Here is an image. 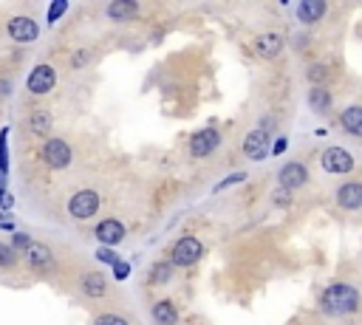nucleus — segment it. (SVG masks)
Returning <instances> with one entry per match:
<instances>
[{
	"mask_svg": "<svg viewBox=\"0 0 362 325\" xmlns=\"http://www.w3.org/2000/svg\"><path fill=\"white\" fill-rule=\"evenodd\" d=\"M320 303H323V308L328 314H351L359 306V291L354 286H348V283H334V286H328L323 291Z\"/></svg>",
	"mask_w": 362,
	"mask_h": 325,
	"instance_id": "f257e3e1",
	"label": "nucleus"
},
{
	"mask_svg": "<svg viewBox=\"0 0 362 325\" xmlns=\"http://www.w3.org/2000/svg\"><path fill=\"white\" fill-rule=\"evenodd\" d=\"M97 210H99V195H97L94 190H79V193H74L71 201H68V213H71L74 218H79V221L97 215Z\"/></svg>",
	"mask_w": 362,
	"mask_h": 325,
	"instance_id": "f03ea898",
	"label": "nucleus"
},
{
	"mask_svg": "<svg viewBox=\"0 0 362 325\" xmlns=\"http://www.w3.org/2000/svg\"><path fill=\"white\" fill-rule=\"evenodd\" d=\"M320 164H323L325 173H337V175L354 170V159H351L348 150H343V147H328V150H323Z\"/></svg>",
	"mask_w": 362,
	"mask_h": 325,
	"instance_id": "7ed1b4c3",
	"label": "nucleus"
},
{
	"mask_svg": "<svg viewBox=\"0 0 362 325\" xmlns=\"http://www.w3.org/2000/svg\"><path fill=\"white\" fill-rule=\"evenodd\" d=\"M43 161L54 170H63L71 164V147L63 139H48L43 144Z\"/></svg>",
	"mask_w": 362,
	"mask_h": 325,
	"instance_id": "20e7f679",
	"label": "nucleus"
},
{
	"mask_svg": "<svg viewBox=\"0 0 362 325\" xmlns=\"http://www.w3.org/2000/svg\"><path fill=\"white\" fill-rule=\"evenodd\" d=\"M204 255V246L198 238H181L175 246H173V263L175 266H193L198 257Z\"/></svg>",
	"mask_w": 362,
	"mask_h": 325,
	"instance_id": "39448f33",
	"label": "nucleus"
},
{
	"mask_svg": "<svg viewBox=\"0 0 362 325\" xmlns=\"http://www.w3.org/2000/svg\"><path fill=\"white\" fill-rule=\"evenodd\" d=\"M218 144H221V136H218V130H213V128L198 130V133L190 139V156H193V159H204V156H209V153H213Z\"/></svg>",
	"mask_w": 362,
	"mask_h": 325,
	"instance_id": "423d86ee",
	"label": "nucleus"
},
{
	"mask_svg": "<svg viewBox=\"0 0 362 325\" xmlns=\"http://www.w3.org/2000/svg\"><path fill=\"white\" fill-rule=\"evenodd\" d=\"M57 82V74L51 66H37L32 74H28V91H32L35 97H46L51 88Z\"/></svg>",
	"mask_w": 362,
	"mask_h": 325,
	"instance_id": "0eeeda50",
	"label": "nucleus"
},
{
	"mask_svg": "<svg viewBox=\"0 0 362 325\" xmlns=\"http://www.w3.org/2000/svg\"><path fill=\"white\" fill-rule=\"evenodd\" d=\"M278 179H280V187L289 193V190H297V187H303L309 181V170L303 164H297V161H289V164L280 167Z\"/></svg>",
	"mask_w": 362,
	"mask_h": 325,
	"instance_id": "6e6552de",
	"label": "nucleus"
},
{
	"mask_svg": "<svg viewBox=\"0 0 362 325\" xmlns=\"http://www.w3.org/2000/svg\"><path fill=\"white\" fill-rule=\"evenodd\" d=\"M40 35V26L32 17H12L9 20V37L17 43H32Z\"/></svg>",
	"mask_w": 362,
	"mask_h": 325,
	"instance_id": "1a4fd4ad",
	"label": "nucleus"
},
{
	"mask_svg": "<svg viewBox=\"0 0 362 325\" xmlns=\"http://www.w3.org/2000/svg\"><path fill=\"white\" fill-rule=\"evenodd\" d=\"M244 153H247V159H252V161H263V159L269 156V136H266V130H252V133L247 136Z\"/></svg>",
	"mask_w": 362,
	"mask_h": 325,
	"instance_id": "9d476101",
	"label": "nucleus"
},
{
	"mask_svg": "<svg viewBox=\"0 0 362 325\" xmlns=\"http://www.w3.org/2000/svg\"><path fill=\"white\" fill-rule=\"evenodd\" d=\"M337 204L343 210H362V184L359 181H348L337 190Z\"/></svg>",
	"mask_w": 362,
	"mask_h": 325,
	"instance_id": "9b49d317",
	"label": "nucleus"
},
{
	"mask_svg": "<svg viewBox=\"0 0 362 325\" xmlns=\"http://www.w3.org/2000/svg\"><path fill=\"white\" fill-rule=\"evenodd\" d=\"M283 51V37L275 35V32H269V35H260L255 40V54L263 57V60H272V57H278Z\"/></svg>",
	"mask_w": 362,
	"mask_h": 325,
	"instance_id": "f8f14e48",
	"label": "nucleus"
},
{
	"mask_svg": "<svg viewBox=\"0 0 362 325\" xmlns=\"http://www.w3.org/2000/svg\"><path fill=\"white\" fill-rule=\"evenodd\" d=\"M97 238L102 241V244H108V246H113V244H119L125 238V224H119V221H102L99 226H97Z\"/></svg>",
	"mask_w": 362,
	"mask_h": 325,
	"instance_id": "ddd939ff",
	"label": "nucleus"
},
{
	"mask_svg": "<svg viewBox=\"0 0 362 325\" xmlns=\"http://www.w3.org/2000/svg\"><path fill=\"white\" fill-rule=\"evenodd\" d=\"M340 125H343V130H345V133H351V136H359V139H362V108H359V105L345 108V110L340 113Z\"/></svg>",
	"mask_w": 362,
	"mask_h": 325,
	"instance_id": "4468645a",
	"label": "nucleus"
},
{
	"mask_svg": "<svg viewBox=\"0 0 362 325\" xmlns=\"http://www.w3.org/2000/svg\"><path fill=\"white\" fill-rule=\"evenodd\" d=\"M28 263L35 266V269H51L54 266V255H51V249L48 246H43V244H32L28 246Z\"/></svg>",
	"mask_w": 362,
	"mask_h": 325,
	"instance_id": "2eb2a0df",
	"label": "nucleus"
},
{
	"mask_svg": "<svg viewBox=\"0 0 362 325\" xmlns=\"http://www.w3.org/2000/svg\"><path fill=\"white\" fill-rule=\"evenodd\" d=\"M325 3L323 0H306V3H300V9H297V14H300V20L303 23H317L323 14H325Z\"/></svg>",
	"mask_w": 362,
	"mask_h": 325,
	"instance_id": "dca6fc26",
	"label": "nucleus"
},
{
	"mask_svg": "<svg viewBox=\"0 0 362 325\" xmlns=\"http://www.w3.org/2000/svg\"><path fill=\"white\" fill-rule=\"evenodd\" d=\"M153 319L159 325H175L178 322V311H175V306L170 300H162V303L153 306Z\"/></svg>",
	"mask_w": 362,
	"mask_h": 325,
	"instance_id": "f3484780",
	"label": "nucleus"
},
{
	"mask_svg": "<svg viewBox=\"0 0 362 325\" xmlns=\"http://www.w3.org/2000/svg\"><path fill=\"white\" fill-rule=\"evenodd\" d=\"M136 14V3L133 0H116V3L108 6V17L111 20H128Z\"/></svg>",
	"mask_w": 362,
	"mask_h": 325,
	"instance_id": "a211bd4d",
	"label": "nucleus"
},
{
	"mask_svg": "<svg viewBox=\"0 0 362 325\" xmlns=\"http://www.w3.org/2000/svg\"><path fill=\"white\" fill-rule=\"evenodd\" d=\"M105 288H108V283H105L102 275H85L82 277V291L88 294V297H102Z\"/></svg>",
	"mask_w": 362,
	"mask_h": 325,
	"instance_id": "6ab92c4d",
	"label": "nucleus"
},
{
	"mask_svg": "<svg viewBox=\"0 0 362 325\" xmlns=\"http://www.w3.org/2000/svg\"><path fill=\"white\" fill-rule=\"evenodd\" d=\"M309 105L314 108V113H328V108H331V94L325 91V88H314V91H309Z\"/></svg>",
	"mask_w": 362,
	"mask_h": 325,
	"instance_id": "aec40b11",
	"label": "nucleus"
},
{
	"mask_svg": "<svg viewBox=\"0 0 362 325\" xmlns=\"http://www.w3.org/2000/svg\"><path fill=\"white\" fill-rule=\"evenodd\" d=\"M32 130H35L37 136H48V133H51V116H48L46 110H37V113L32 116Z\"/></svg>",
	"mask_w": 362,
	"mask_h": 325,
	"instance_id": "412c9836",
	"label": "nucleus"
},
{
	"mask_svg": "<svg viewBox=\"0 0 362 325\" xmlns=\"http://www.w3.org/2000/svg\"><path fill=\"white\" fill-rule=\"evenodd\" d=\"M170 275H173L170 263H159V266H153V283H167Z\"/></svg>",
	"mask_w": 362,
	"mask_h": 325,
	"instance_id": "4be33fe9",
	"label": "nucleus"
},
{
	"mask_svg": "<svg viewBox=\"0 0 362 325\" xmlns=\"http://www.w3.org/2000/svg\"><path fill=\"white\" fill-rule=\"evenodd\" d=\"M15 260H17V252H15V246L0 244V266H15Z\"/></svg>",
	"mask_w": 362,
	"mask_h": 325,
	"instance_id": "5701e85b",
	"label": "nucleus"
},
{
	"mask_svg": "<svg viewBox=\"0 0 362 325\" xmlns=\"http://www.w3.org/2000/svg\"><path fill=\"white\" fill-rule=\"evenodd\" d=\"M97 325H131L125 317H119V314H102L97 319Z\"/></svg>",
	"mask_w": 362,
	"mask_h": 325,
	"instance_id": "b1692460",
	"label": "nucleus"
},
{
	"mask_svg": "<svg viewBox=\"0 0 362 325\" xmlns=\"http://www.w3.org/2000/svg\"><path fill=\"white\" fill-rule=\"evenodd\" d=\"M309 79H312V82L328 79V68H325V66H312V68H309Z\"/></svg>",
	"mask_w": 362,
	"mask_h": 325,
	"instance_id": "393cba45",
	"label": "nucleus"
},
{
	"mask_svg": "<svg viewBox=\"0 0 362 325\" xmlns=\"http://www.w3.org/2000/svg\"><path fill=\"white\" fill-rule=\"evenodd\" d=\"M113 275H116V280H125V277L131 275V266H128V263H119V260H116V263H113Z\"/></svg>",
	"mask_w": 362,
	"mask_h": 325,
	"instance_id": "a878e982",
	"label": "nucleus"
},
{
	"mask_svg": "<svg viewBox=\"0 0 362 325\" xmlns=\"http://www.w3.org/2000/svg\"><path fill=\"white\" fill-rule=\"evenodd\" d=\"M244 179H247V173H235V175H229L224 184H218V190H224V187H229V184H238V181H244Z\"/></svg>",
	"mask_w": 362,
	"mask_h": 325,
	"instance_id": "bb28decb",
	"label": "nucleus"
},
{
	"mask_svg": "<svg viewBox=\"0 0 362 325\" xmlns=\"http://www.w3.org/2000/svg\"><path fill=\"white\" fill-rule=\"evenodd\" d=\"M97 257H99L102 263H116V255H113V252H108V249H99V252H97Z\"/></svg>",
	"mask_w": 362,
	"mask_h": 325,
	"instance_id": "cd10ccee",
	"label": "nucleus"
},
{
	"mask_svg": "<svg viewBox=\"0 0 362 325\" xmlns=\"http://www.w3.org/2000/svg\"><path fill=\"white\" fill-rule=\"evenodd\" d=\"M88 57H90L88 51H82V54H77V57H74V68H82V66L88 63Z\"/></svg>",
	"mask_w": 362,
	"mask_h": 325,
	"instance_id": "c85d7f7f",
	"label": "nucleus"
},
{
	"mask_svg": "<svg viewBox=\"0 0 362 325\" xmlns=\"http://www.w3.org/2000/svg\"><path fill=\"white\" fill-rule=\"evenodd\" d=\"M63 12H66V3H57V6H51V12H48V17H51V20H57V17H59V14H63Z\"/></svg>",
	"mask_w": 362,
	"mask_h": 325,
	"instance_id": "c756f323",
	"label": "nucleus"
},
{
	"mask_svg": "<svg viewBox=\"0 0 362 325\" xmlns=\"http://www.w3.org/2000/svg\"><path fill=\"white\" fill-rule=\"evenodd\" d=\"M275 204H278V206H286V204H289V193H286V190H283V193H275Z\"/></svg>",
	"mask_w": 362,
	"mask_h": 325,
	"instance_id": "7c9ffc66",
	"label": "nucleus"
},
{
	"mask_svg": "<svg viewBox=\"0 0 362 325\" xmlns=\"http://www.w3.org/2000/svg\"><path fill=\"white\" fill-rule=\"evenodd\" d=\"M15 246H32V244H28V238H26V235H17V241H15Z\"/></svg>",
	"mask_w": 362,
	"mask_h": 325,
	"instance_id": "2f4dec72",
	"label": "nucleus"
},
{
	"mask_svg": "<svg viewBox=\"0 0 362 325\" xmlns=\"http://www.w3.org/2000/svg\"><path fill=\"white\" fill-rule=\"evenodd\" d=\"M286 150V139H280L278 144H275V153H283Z\"/></svg>",
	"mask_w": 362,
	"mask_h": 325,
	"instance_id": "473e14b6",
	"label": "nucleus"
}]
</instances>
